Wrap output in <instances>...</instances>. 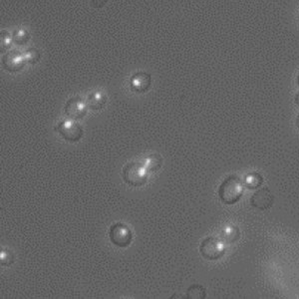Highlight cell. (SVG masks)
Segmentation results:
<instances>
[{
	"instance_id": "2e32d148",
	"label": "cell",
	"mask_w": 299,
	"mask_h": 299,
	"mask_svg": "<svg viewBox=\"0 0 299 299\" xmlns=\"http://www.w3.org/2000/svg\"><path fill=\"white\" fill-rule=\"evenodd\" d=\"M13 37L7 30L1 31V51H6L11 47V44L13 43Z\"/></svg>"
},
{
	"instance_id": "5bb4252c",
	"label": "cell",
	"mask_w": 299,
	"mask_h": 299,
	"mask_svg": "<svg viewBox=\"0 0 299 299\" xmlns=\"http://www.w3.org/2000/svg\"><path fill=\"white\" fill-rule=\"evenodd\" d=\"M12 37H13V41L16 44H25L26 42H28L30 34L26 29L19 28L13 32Z\"/></svg>"
},
{
	"instance_id": "d6986e66",
	"label": "cell",
	"mask_w": 299,
	"mask_h": 299,
	"mask_svg": "<svg viewBox=\"0 0 299 299\" xmlns=\"http://www.w3.org/2000/svg\"><path fill=\"white\" fill-rule=\"evenodd\" d=\"M295 103L299 106V92L296 94V96H295Z\"/></svg>"
},
{
	"instance_id": "9c48e42d",
	"label": "cell",
	"mask_w": 299,
	"mask_h": 299,
	"mask_svg": "<svg viewBox=\"0 0 299 299\" xmlns=\"http://www.w3.org/2000/svg\"><path fill=\"white\" fill-rule=\"evenodd\" d=\"M131 88L137 93H144L151 86V75L145 71H138L131 77Z\"/></svg>"
},
{
	"instance_id": "8992f818",
	"label": "cell",
	"mask_w": 299,
	"mask_h": 299,
	"mask_svg": "<svg viewBox=\"0 0 299 299\" xmlns=\"http://www.w3.org/2000/svg\"><path fill=\"white\" fill-rule=\"evenodd\" d=\"M87 109H88L87 103L80 96H75L70 98L67 101L64 107L66 116H68L72 120L82 119L87 114Z\"/></svg>"
},
{
	"instance_id": "277c9868",
	"label": "cell",
	"mask_w": 299,
	"mask_h": 299,
	"mask_svg": "<svg viewBox=\"0 0 299 299\" xmlns=\"http://www.w3.org/2000/svg\"><path fill=\"white\" fill-rule=\"evenodd\" d=\"M55 130L69 142H78L83 136V128L79 123L72 119L62 120L56 127Z\"/></svg>"
},
{
	"instance_id": "5b68a950",
	"label": "cell",
	"mask_w": 299,
	"mask_h": 299,
	"mask_svg": "<svg viewBox=\"0 0 299 299\" xmlns=\"http://www.w3.org/2000/svg\"><path fill=\"white\" fill-rule=\"evenodd\" d=\"M225 250L226 249L222 243L218 239L213 237H208L204 239L199 246L200 254L208 260L219 259L223 255Z\"/></svg>"
},
{
	"instance_id": "ac0fdd59",
	"label": "cell",
	"mask_w": 299,
	"mask_h": 299,
	"mask_svg": "<svg viewBox=\"0 0 299 299\" xmlns=\"http://www.w3.org/2000/svg\"><path fill=\"white\" fill-rule=\"evenodd\" d=\"M1 263L2 265H10L13 263V255L11 252H7L6 250L1 251Z\"/></svg>"
},
{
	"instance_id": "9a60e30c",
	"label": "cell",
	"mask_w": 299,
	"mask_h": 299,
	"mask_svg": "<svg viewBox=\"0 0 299 299\" xmlns=\"http://www.w3.org/2000/svg\"><path fill=\"white\" fill-rule=\"evenodd\" d=\"M240 238V231L238 228H229L222 233V240L227 243H234Z\"/></svg>"
},
{
	"instance_id": "30bf717a",
	"label": "cell",
	"mask_w": 299,
	"mask_h": 299,
	"mask_svg": "<svg viewBox=\"0 0 299 299\" xmlns=\"http://www.w3.org/2000/svg\"><path fill=\"white\" fill-rule=\"evenodd\" d=\"M106 96L102 92L96 91L93 93H90L87 98V106L88 108L92 110H100L103 108V106L106 104Z\"/></svg>"
},
{
	"instance_id": "3957f363",
	"label": "cell",
	"mask_w": 299,
	"mask_h": 299,
	"mask_svg": "<svg viewBox=\"0 0 299 299\" xmlns=\"http://www.w3.org/2000/svg\"><path fill=\"white\" fill-rule=\"evenodd\" d=\"M109 238L113 245L119 248H127L132 243L133 234L127 225L116 222L110 228Z\"/></svg>"
},
{
	"instance_id": "44dd1931",
	"label": "cell",
	"mask_w": 299,
	"mask_h": 299,
	"mask_svg": "<svg viewBox=\"0 0 299 299\" xmlns=\"http://www.w3.org/2000/svg\"><path fill=\"white\" fill-rule=\"evenodd\" d=\"M297 83H298V85H299V76H298V79H297Z\"/></svg>"
},
{
	"instance_id": "7a4b0ae2",
	"label": "cell",
	"mask_w": 299,
	"mask_h": 299,
	"mask_svg": "<svg viewBox=\"0 0 299 299\" xmlns=\"http://www.w3.org/2000/svg\"><path fill=\"white\" fill-rule=\"evenodd\" d=\"M149 172L143 163L131 162L123 168L124 181L133 187H140L146 184Z\"/></svg>"
},
{
	"instance_id": "8fae6325",
	"label": "cell",
	"mask_w": 299,
	"mask_h": 299,
	"mask_svg": "<svg viewBox=\"0 0 299 299\" xmlns=\"http://www.w3.org/2000/svg\"><path fill=\"white\" fill-rule=\"evenodd\" d=\"M149 173L158 171L163 164V159L159 154H152L147 157L143 163Z\"/></svg>"
},
{
	"instance_id": "52a82bcc",
	"label": "cell",
	"mask_w": 299,
	"mask_h": 299,
	"mask_svg": "<svg viewBox=\"0 0 299 299\" xmlns=\"http://www.w3.org/2000/svg\"><path fill=\"white\" fill-rule=\"evenodd\" d=\"M2 61L5 69L11 72L21 70L26 63L23 52L17 49L10 50L7 53H5L2 58Z\"/></svg>"
},
{
	"instance_id": "e0dca14e",
	"label": "cell",
	"mask_w": 299,
	"mask_h": 299,
	"mask_svg": "<svg viewBox=\"0 0 299 299\" xmlns=\"http://www.w3.org/2000/svg\"><path fill=\"white\" fill-rule=\"evenodd\" d=\"M24 54V58L26 60V62L34 64L36 62H38V60L40 59V52L36 48H29L23 52Z\"/></svg>"
},
{
	"instance_id": "6da1fadb",
	"label": "cell",
	"mask_w": 299,
	"mask_h": 299,
	"mask_svg": "<svg viewBox=\"0 0 299 299\" xmlns=\"http://www.w3.org/2000/svg\"><path fill=\"white\" fill-rule=\"evenodd\" d=\"M244 194V183L237 176H230L221 183L218 188V196L226 204L238 202Z\"/></svg>"
},
{
	"instance_id": "4fadbf2b",
	"label": "cell",
	"mask_w": 299,
	"mask_h": 299,
	"mask_svg": "<svg viewBox=\"0 0 299 299\" xmlns=\"http://www.w3.org/2000/svg\"><path fill=\"white\" fill-rule=\"evenodd\" d=\"M261 183H262V177L257 173L249 174V176L245 180L246 187L249 188V189H251V190H255V189L259 188Z\"/></svg>"
},
{
	"instance_id": "7c38bea8",
	"label": "cell",
	"mask_w": 299,
	"mask_h": 299,
	"mask_svg": "<svg viewBox=\"0 0 299 299\" xmlns=\"http://www.w3.org/2000/svg\"><path fill=\"white\" fill-rule=\"evenodd\" d=\"M187 296L190 299H203L205 297V289L199 284L191 285L188 288Z\"/></svg>"
},
{
	"instance_id": "ffe728a7",
	"label": "cell",
	"mask_w": 299,
	"mask_h": 299,
	"mask_svg": "<svg viewBox=\"0 0 299 299\" xmlns=\"http://www.w3.org/2000/svg\"><path fill=\"white\" fill-rule=\"evenodd\" d=\"M296 125H297V127L299 128V114L298 116H297V119H296Z\"/></svg>"
},
{
	"instance_id": "ba28073f",
	"label": "cell",
	"mask_w": 299,
	"mask_h": 299,
	"mask_svg": "<svg viewBox=\"0 0 299 299\" xmlns=\"http://www.w3.org/2000/svg\"><path fill=\"white\" fill-rule=\"evenodd\" d=\"M273 202H274V197L272 193L265 188L256 191L250 199V203L253 207L262 209V210L269 208L273 204Z\"/></svg>"
}]
</instances>
